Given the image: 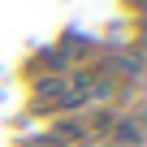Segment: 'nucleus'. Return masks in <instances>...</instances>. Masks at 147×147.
Masks as SVG:
<instances>
[{"label":"nucleus","instance_id":"1","mask_svg":"<svg viewBox=\"0 0 147 147\" xmlns=\"http://www.w3.org/2000/svg\"><path fill=\"white\" fill-rule=\"evenodd\" d=\"M65 91H69L65 78H43V82H39V100H48V104H56V108L65 104Z\"/></svg>","mask_w":147,"mask_h":147},{"label":"nucleus","instance_id":"2","mask_svg":"<svg viewBox=\"0 0 147 147\" xmlns=\"http://www.w3.org/2000/svg\"><path fill=\"white\" fill-rule=\"evenodd\" d=\"M117 147H143L138 121H121V125H117Z\"/></svg>","mask_w":147,"mask_h":147}]
</instances>
